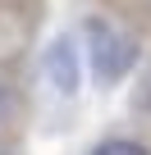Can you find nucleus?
<instances>
[{
    "instance_id": "obj_1",
    "label": "nucleus",
    "mask_w": 151,
    "mask_h": 155,
    "mask_svg": "<svg viewBox=\"0 0 151 155\" xmlns=\"http://www.w3.org/2000/svg\"><path fill=\"white\" fill-rule=\"evenodd\" d=\"M83 41H87V59H92L96 82H119L137 64V41L128 32H119L115 23H105V18H87Z\"/></svg>"
},
{
    "instance_id": "obj_2",
    "label": "nucleus",
    "mask_w": 151,
    "mask_h": 155,
    "mask_svg": "<svg viewBox=\"0 0 151 155\" xmlns=\"http://www.w3.org/2000/svg\"><path fill=\"white\" fill-rule=\"evenodd\" d=\"M41 73L50 78V87L60 96H78V82H83V59H78V41L73 32H60L46 55H41Z\"/></svg>"
},
{
    "instance_id": "obj_3",
    "label": "nucleus",
    "mask_w": 151,
    "mask_h": 155,
    "mask_svg": "<svg viewBox=\"0 0 151 155\" xmlns=\"http://www.w3.org/2000/svg\"><path fill=\"white\" fill-rule=\"evenodd\" d=\"M92 155H151L142 141H133V137H110V141H101Z\"/></svg>"
},
{
    "instance_id": "obj_4",
    "label": "nucleus",
    "mask_w": 151,
    "mask_h": 155,
    "mask_svg": "<svg viewBox=\"0 0 151 155\" xmlns=\"http://www.w3.org/2000/svg\"><path fill=\"white\" fill-rule=\"evenodd\" d=\"M0 114H5V82H0Z\"/></svg>"
},
{
    "instance_id": "obj_5",
    "label": "nucleus",
    "mask_w": 151,
    "mask_h": 155,
    "mask_svg": "<svg viewBox=\"0 0 151 155\" xmlns=\"http://www.w3.org/2000/svg\"><path fill=\"white\" fill-rule=\"evenodd\" d=\"M146 110H151V87H146Z\"/></svg>"
}]
</instances>
